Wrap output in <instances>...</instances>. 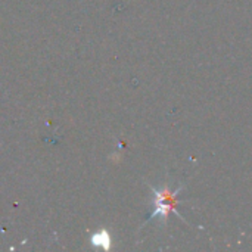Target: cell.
I'll return each mask as SVG.
<instances>
[{
	"instance_id": "cell-1",
	"label": "cell",
	"mask_w": 252,
	"mask_h": 252,
	"mask_svg": "<svg viewBox=\"0 0 252 252\" xmlns=\"http://www.w3.org/2000/svg\"><path fill=\"white\" fill-rule=\"evenodd\" d=\"M151 189L154 192V207H155V211L146 220V223H149L152 220H159L162 224H165L167 223V219H168V216L171 213L176 214L180 220L185 221L183 216L177 211V204H179L177 196L182 192L183 186H179L176 190H171L168 188V185H165L162 188H158V189L154 188V186H151Z\"/></svg>"
}]
</instances>
